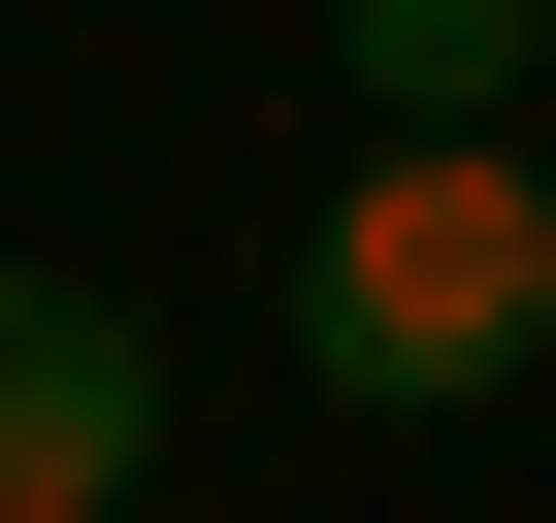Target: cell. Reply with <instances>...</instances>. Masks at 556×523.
<instances>
[{
    "mask_svg": "<svg viewBox=\"0 0 556 523\" xmlns=\"http://www.w3.org/2000/svg\"><path fill=\"white\" fill-rule=\"evenodd\" d=\"M295 360L361 425H458L556 360V131H361V196L295 229Z\"/></svg>",
    "mask_w": 556,
    "mask_h": 523,
    "instance_id": "cell-1",
    "label": "cell"
},
{
    "mask_svg": "<svg viewBox=\"0 0 556 523\" xmlns=\"http://www.w3.org/2000/svg\"><path fill=\"white\" fill-rule=\"evenodd\" d=\"M131 490H164V328L0 262V523H131Z\"/></svg>",
    "mask_w": 556,
    "mask_h": 523,
    "instance_id": "cell-2",
    "label": "cell"
},
{
    "mask_svg": "<svg viewBox=\"0 0 556 523\" xmlns=\"http://www.w3.org/2000/svg\"><path fill=\"white\" fill-rule=\"evenodd\" d=\"M328 66H361V131H523L556 0H328Z\"/></svg>",
    "mask_w": 556,
    "mask_h": 523,
    "instance_id": "cell-3",
    "label": "cell"
}]
</instances>
